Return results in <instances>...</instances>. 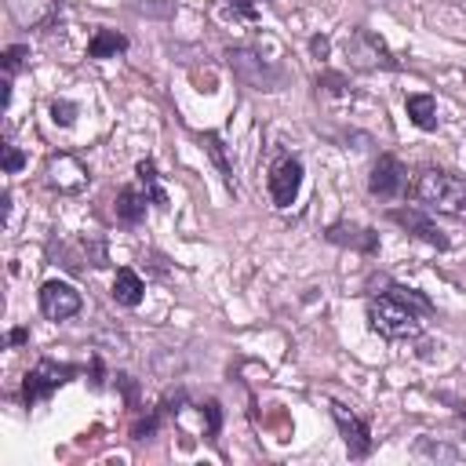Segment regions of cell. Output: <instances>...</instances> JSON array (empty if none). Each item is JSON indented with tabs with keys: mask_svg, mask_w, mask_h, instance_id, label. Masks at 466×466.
Segmentation results:
<instances>
[{
	"mask_svg": "<svg viewBox=\"0 0 466 466\" xmlns=\"http://www.w3.org/2000/svg\"><path fill=\"white\" fill-rule=\"evenodd\" d=\"M415 451H419V455H433V459H448V462H451V459L459 455L455 448H448V444H430L426 437H422V441L415 444Z\"/></svg>",
	"mask_w": 466,
	"mask_h": 466,
	"instance_id": "44dd1931",
	"label": "cell"
},
{
	"mask_svg": "<svg viewBox=\"0 0 466 466\" xmlns=\"http://www.w3.org/2000/svg\"><path fill=\"white\" fill-rule=\"evenodd\" d=\"M317 87H324L328 95H342V91L350 87V80H346L342 73H320V76H317Z\"/></svg>",
	"mask_w": 466,
	"mask_h": 466,
	"instance_id": "ffe728a7",
	"label": "cell"
},
{
	"mask_svg": "<svg viewBox=\"0 0 466 466\" xmlns=\"http://www.w3.org/2000/svg\"><path fill=\"white\" fill-rule=\"evenodd\" d=\"M200 146H204V153L211 157V164L218 167V175H222L226 189L237 197V175H233V164L226 160V146H222V138H218L215 131H204V135H200Z\"/></svg>",
	"mask_w": 466,
	"mask_h": 466,
	"instance_id": "4fadbf2b",
	"label": "cell"
},
{
	"mask_svg": "<svg viewBox=\"0 0 466 466\" xmlns=\"http://www.w3.org/2000/svg\"><path fill=\"white\" fill-rule=\"evenodd\" d=\"M404 186H408V171H404V164H400L397 157L382 153V157L375 160L371 175H368V193L379 197V200H390V197H397Z\"/></svg>",
	"mask_w": 466,
	"mask_h": 466,
	"instance_id": "ba28073f",
	"label": "cell"
},
{
	"mask_svg": "<svg viewBox=\"0 0 466 466\" xmlns=\"http://www.w3.org/2000/svg\"><path fill=\"white\" fill-rule=\"evenodd\" d=\"M146 204H149L146 193H138L135 186H124V189L116 193V204H113L116 222H124V226H138V222L146 218Z\"/></svg>",
	"mask_w": 466,
	"mask_h": 466,
	"instance_id": "8fae6325",
	"label": "cell"
},
{
	"mask_svg": "<svg viewBox=\"0 0 466 466\" xmlns=\"http://www.w3.org/2000/svg\"><path fill=\"white\" fill-rule=\"evenodd\" d=\"M80 306H84V299L73 284H66V280H44L40 284V313L47 320H69L80 313Z\"/></svg>",
	"mask_w": 466,
	"mask_h": 466,
	"instance_id": "52a82bcc",
	"label": "cell"
},
{
	"mask_svg": "<svg viewBox=\"0 0 466 466\" xmlns=\"http://www.w3.org/2000/svg\"><path fill=\"white\" fill-rule=\"evenodd\" d=\"M404 109H408V120L422 131H433L437 127V98L433 95H408L404 98Z\"/></svg>",
	"mask_w": 466,
	"mask_h": 466,
	"instance_id": "9a60e30c",
	"label": "cell"
},
{
	"mask_svg": "<svg viewBox=\"0 0 466 466\" xmlns=\"http://www.w3.org/2000/svg\"><path fill=\"white\" fill-rule=\"evenodd\" d=\"M328 408H331V419H335V426H339V433L346 441L350 459H368L371 455V430H368V422L350 404H342V400H331Z\"/></svg>",
	"mask_w": 466,
	"mask_h": 466,
	"instance_id": "277c9868",
	"label": "cell"
},
{
	"mask_svg": "<svg viewBox=\"0 0 466 466\" xmlns=\"http://www.w3.org/2000/svg\"><path fill=\"white\" fill-rule=\"evenodd\" d=\"M226 4H229V7H233V11H237V15H244V18H255V15H258V11H255V4H251V0H226Z\"/></svg>",
	"mask_w": 466,
	"mask_h": 466,
	"instance_id": "cb8c5ba5",
	"label": "cell"
},
{
	"mask_svg": "<svg viewBox=\"0 0 466 466\" xmlns=\"http://www.w3.org/2000/svg\"><path fill=\"white\" fill-rule=\"evenodd\" d=\"M25 167V153L11 142H4V175H18Z\"/></svg>",
	"mask_w": 466,
	"mask_h": 466,
	"instance_id": "d6986e66",
	"label": "cell"
},
{
	"mask_svg": "<svg viewBox=\"0 0 466 466\" xmlns=\"http://www.w3.org/2000/svg\"><path fill=\"white\" fill-rule=\"evenodd\" d=\"M269 200H273V208H291L295 204V197H299V189H302V160L299 157H280L273 167H269Z\"/></svg>",
	"mask_w": 466,
	"mask_h": 466,
	"instance_id": "5b68a950",
	"label": "cell"
},
{
	"mask_svg": "<svg viewBox=\"0 0 466 466\" xmlns=\"http://www.w3.org/2000/svg\"><path fill=\"white\" fill-rule=\"evenodd\" d=\"M386 215H390V222H397L404 233L419 237L422 244H430V248H437V251H448V248H451V240L444 237V229H441L426 211H419V208H390Z\"/></svg>",
	"mask_w": 466,
	"mask_h": 466,
	"instance_id": "8992f818",
	"label": "cell"
},
{
	"mask_svg": "<svg viewBox=\"0 0 466 466\" xmlns=\"http://www.w3.org/2000/svg\"><path fill=\"white\" fill-rule=\"evenodd\" d=\"M309 55H313V58H328V55H331V40H328L324 33H317V36L309 40Z\"/></svg>",
	"mask_w": 466,
	"mask_h": 466,
	"instance_id": "603a6c76",
	"label": "cell"
},
{
	"mask_svg": "<svg viewBox=\"0 0 466 466\" xmlns=\"http://www.w3.org/2000/svg\"><path fill=\"white\" fill-rule=\"evenodd\" d=\"M76 113H80V109H76V102H69V98H55V102H51V120L62 124V127H69V124L76 120Z\"/></svg>",
	"mask_w": 466,
	"mask_h": 466,
	"instance_id": "ac0fdd59",
	"label": "cell"
},
{
	"mask_svg": "<svg viewBox=\"0 0 466 466\" xmlns=\"http://www.w3.org/2000/svg\"><path fill=\"white\" fill-rule=\"evenodd\" d=\"M47 175H51V186H55L58 193H80V189L91 182L87 167H84L76 157H69V153H58V157L51 160Z\"/></svg>",
	"mask_w": 466,
	"mask_h": 466,
	"instance_id": "9c48e42d",
	"label": "cell"
},
{
	"mask_svg": "<svg viewBox=\"0 0 466 466\" xmlns=\"http://www.w3.org/2000/svg\"><path fill=\"white\" fill-rule=\"evenodd\" d=\"M25 339H29V328H15V331L7 335V342H11V346H22Z\"/></svg>",
	"mask_w": 466,
	"mask_h": 466,
	"instance_id": "d4e9b609",
	"label": "cell"
},
{
	"mask_svg": "<svg viewBox=\"0 0 466 466\" xmlns=\"http://www.w3.org/2000/svg\"><path fill=\"white\" fill-rule=\"evenodd\" d=\"M127 51V36L124 33H116V29H95V36H91V44H87V55L91 58H116V55H124Z\"/></svg>",
	"mask_w": 466,
	"mask_h": 466,
	"instance_id": "5bb4252c",
	"label": "cell"
},
{
	"mask_svg": "<svg viewBox=\"0 0 466 466\" xmlns=\"http://www.w3.org/2000/svg\"><path fill=\"white\" fill-rule=\"evenodd\" d=\"M430 313H433L430 299L419 295L415 288H400V284H390V291H379L368 299V324H371V331H379L390 342L419 335L422 317H430Z\"/></svg>",
	"mask_w": 466,
	"mask_h": 466,
	"instance_id": "6da1fadb",
	"label": "cell"
},
{
	"mask_svg": "<svg viewBox=\"0 0 466 466\" xmlns=\"http://www.w3.org/2000/svg\"><path fill=\"white\" fill-rule=\"evenodd\" d=\"M142 295H146L142 277H138L131 266H120L116 277H113V302H120V306H138Z\"/></svg>",
	"mask_w": 466,
	"mask_h": 466,
	"instance_id": "7c38bea8",
	"label": "cell"
},
{
	"mask_svg": "<svg viewBox=\"0 0 466 466\" xmlns=\"http://www.w3.org/2000/svg\"><path fill=\"white\" fill-rule=\"evenodd\" d=\"M76 371H80L76 364H58V360H47V357L36 360V368H29L25 379H22V400H25V408L47 400V397H51L58 386H66Z\"/></svg>",
	"mask_w": 466,
	"mask_h": 466,
	"instance_id": "3957f363",
	"label": "cell"
},
{
	"mask_svg": "<svg viewBox=\"0 0 466 466\" xmlns=\"http://www.w3.org/2000/svg\"><path fill=\"white\" fill-rule=\"evenodd\" d=\"M411 193L430 211H441V215H451V218H466V178H459V175H448L441 167H426V171H419Z\"/></svg>",
	"mask_w": 466,
	"mask_h": 466,
	"instance_id": "7a4b0ae2",
	"label": "cell"
},
{
	"mask_svg": "<svg viewBox=\"0 0 466 466\" xmlns=\"http://www.w3.org/2000/svg\"><path fill=\"white\" fill-rule=\"evenodd\" d=\"M200 411L208 415V430H204V433H208V437H215V433L222 430V408H218V400H208Z\"/></svg>",
	"mask_w": 466,
	"mask_h": 466,
	"instance_id": "7402d4cb",
	"label": "cell"
},
{
	"mask_svg": "<svg viewBox=\"0 0 466 466\" xmlns=\"http://www.w3.org/2000/svg\"><path fill=\"white\" fill-rule=\"evenodd\" d=\"M324 237H328L331 244H342V248H353V251H364V255H375V251H379V233L368 229V226L335 222V226H328Z\"/></svg>",
	"mask_w": 466,
	"mask_h": 466,
	"instance_id": "30bf717a",
	"label": "cell"
},
{
	"mask_svg": "<svg viewBox=\"0 0 466 466\" xmlns=\"http://www.w3.org/2000/svg\"><path fill=\"white\" fill-rule=\"evenodd\" d=\"M25 58H29V47H25V44L4 47V80H15V73L25 66Z\"/></svg>",
	"mask_w": 466,
	"mask_h": 466,
	"instance_id": "e0dca14e",
	"label": "cell"
},
{
	"mask_svg": "<svg viewBox=\"0 0 466 466\" xmlns=\"http://www.w3.org/2000/svg\"><path fill=\"white\" fill-rule=\"evenodd\" d=\"M135 175H138V182H142V193L149 197V204H157V208L164 211V208H167L171 200H167V189L160 186V175H157V164H153V160L146 157V160H138V164H135Z\"/></svg>",
	"mask_w": 466,
	"mask_h": 466,
	"instance_id": "2e32d148",
	"label": "cell"
}]
</instances>
